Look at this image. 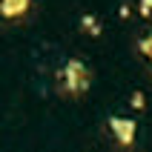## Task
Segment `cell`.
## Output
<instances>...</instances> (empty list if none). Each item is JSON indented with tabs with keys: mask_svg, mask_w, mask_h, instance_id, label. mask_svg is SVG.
<instances>
[{
	"mask_svg": "<svg viewBox=\"0 0 152 152\" xmlns=\"http://www.w3.org/2000/svg\"><path fill=\"white\" fill-rule=\"evenodd\" d=\"M89 86H92V69L86 66L83 60L77 58H69L58 72V89L60 95H66V98H80V95L89 92Z\"/></svg>",
	"mask_w": 152,
	"mask_h": 152,
	"instance_id": "6da1fadb",
	"label": "cell"
},
{
	"mask_svg": "<svg viewBox=\"0 0 152 152\" xmlns=\"http://www.w3.org/2000/svg\"><path fill=\"white\" fill-rule=\"evenodd\" d=\"M106 126H109V132L115 135V141H118L121 146H132L135 144V135H138V121L135 118L112 115V118L106 121Z\"/></svg>",
	"mask_w": 152,
	"mask_h": 152,
	"instance_id": "7a4b0ae2",
	"label": "cell"
},
{
	"mask_svg": "<svg viewBox=\"0 0 152 152\" xmlns=\"http://www.w3.org/2000/svg\"><path fill=\"white\" fill-rule=\"evenodd\" d=\"M29 9V0H3L0 3V15L6 17V20H15V17H20Z\"/></svg>",
	"mask_w": 152,
	"mask_h": 152,
	"instance_id": "3957f363",
	"label": "cell"
},
{
	"mask_svg": "<svg viewBox=\"0 0 152 152\" xmlns=\"http://www.w3.org/2000/svg\"><path fill=\"white\" fill-rule=\"evenodd\" d=\"M80 32L98 37V34L103 32V29H101V17H98V15H83V17H80Z\"/></svg>",
	"mask_w": 152,
	"mask_h": 152,
	"instance_id": "277c9868",
	"label": "cell"
},
{
	"mask_svg": "<svg viewBox=\"0 0 152 152\" xmlns=\"http://www.w3.org/2000/svg\"><path fill=\"white\" fill-rule=\"evenodd\" d=\"M138 15L144 20H149L152 17V0H138Z\"/></svg>",
	"mask_w": 152,
	"mask_h": 152,
	"instance_id": "5b68a950",
	"label": "cell"
},
{
	"mask_svg": "<svg viewBox=\"0 0 152 152\" xmlns=\"http://www.w3.org/2000/svg\"><path fill=\"white\" fill-rule=\"evenodd\" d=\"M141 55H144V58L152 63V34H146L144 40H141Z\"/></svg>",
	"mask_w": 152,
	"mask_h": 152,
	"instance_id": "8992f818",
	"label": "cell"
},
{
	"mask_svg": "<svg viewBox=\"0 0 152 152\" xmlns=\"http://www.w3.org/2000/svg\"><path fill=\"white\" fill-rule=\"evenodd\" d=\"M129 103H132V109H135V112H144V106H146V101H144V92H135L132 98H129Z\"/></svg>",
	"mask_w": 152,
	"mask_h": 152,
	"instance_id": "52a82bcc",
	"label": "cell"
}]
</instances>
